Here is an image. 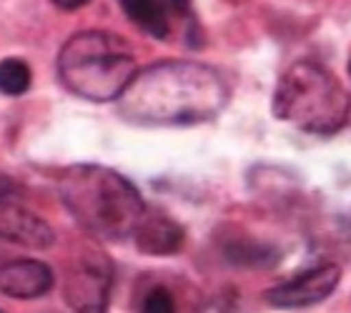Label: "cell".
Instances as JSON below:
<instances>
[{
	"instance_id": "4",
	"label": "cell",
	"mask_w": 351,
	"mask_h": 313,
	"mask_svg": "<svg viewBox=\"0 0 351 313\" xmlns=\"http://www.w3.org/2000/svg\"><path fill=\"white\" fill-rule=\"evenodd\" d=\"M351 98L334 75L311 60L284 71L274 90V113L304 133L329 136L346 123Z\"/></svg>"
},
{
	"instance_id": "6",
	"label": "cell",
	"mask_w": 351,
	"mask_h": 313,
	"mask_svg": "<svg viewBox=\"0 0 351 313\" xmlns=\"http://www.w3.org/2000/svg\"><path fill=\"white\" fill-rule=\"evenodd\" d=\"M341 281V268L337 263H322L316 268H308L286 284L274 286L266 293V301L278 308H304L322 303L337 291Z\"/></svg>"
},
{
	"instance_id": "2",
	"label": "cell",
	"mask_w": 351,
	"mask_h": 313,
	"mask_svg": "<svg viewBox=\"0 0 351 313\" xmlns=\"http://www.w3.org/2000/svg\"><path fill=\"white\" fill-rule=\"evenodd\" d=\"M60 198L88 234L103 240L133 236L143 218V198L128 178L103 166H71L60 178Z\"/></svg>"
},
{
	"instance_id": "3",
	"label": "cell",
	"mask_w": 351,
	"mask_h": 313,
	"mask_svg": "<svg viewBox=\"0 0 351 313\" xmlns=\"http://www.w3.org/2000/svg\"><path fill=\"white\" fill-rule=\"evenodd\" d=\"M58 73L71 93L106 103L125 93L138 75V68L125 40L101 30H86L63 45Z\"/></svg>"
},
{
	"instance_id": "14",
	"label": "cell",
	"mask_w": 351,
	"mask_h": 313,
	"mask_svg": "<svg viewBox=\"0 0 351 313\" xmlns=\"http://www.w3.org/2000/svg\"><path fill=\"white\" fill-rule=\"evenodd\" d=\"M53 5L60 8V10H78L88 3V0H51Z\"/></svg>"
},
{
	"instance_id": "12",
	"label": "cell",
	"mask_w": 351,
	"mask_h": 313,
	"mask_svg": "<svg viewBox=\"0 0 351 313\" xmlns=\"http://www.w3.org/2000/svg\"><path fill=\"white\" fill-rule=\"evenodd\" d=\"M141 311L146 313H173L176 311V301L171 296V291H166L163 286H156L146 293V299L141 303Z\"/></svg>"
},
{
	"instance_id": "1",
	"label": "cell",
	"mask_w": 351,
	"mask_h": 313,
	"mask_svg": "<svg viewBox=\"0 0 351 313\" xmlns=\"http://www.w3.org/2000/svg\"><path fill=\"white\" fill-rule=\"evenodd\" d=\"M228 101V86L201 63H158L133 78L121 95L123 116L136 123L189 125L208 121Z\"/></svg>"
},
{
	"instance_id": "9",
	"label": "cell",
	"mask_w": 351,
	"mask_h": 313,
	"mask_svg": "<svg viewBox=\"0 0 351 313\" xmlns=\"http://www.w3.org/2000/svg\"><path fill=\"white\" fill-rule=\"evenodd\" d=\"M56 284L51 266L33 258L10 261L0 268V293L15 301H33L51 291Z\"/></svg>"
},
{
	"instance_id": "5",
	"label": "cell",
	"mask_w": 351,
	"mask_h": 313,
	"mask_svg": "<svg viewBox=\"0 0 351 313\" xmlns=\"http://www.w3.org/2000/svg\"><path fill=\"white\" fill-rule=\"evenodd\" d=\"M110 263L101 253L83 255L66 281V301L73 311H103L110 291Z\"/></svg>"
},
{
	"instance_id": "8",
	"label": "cell",
	"mask_w": 351,
	"mask_h": 313,
	"mask_svg": "<svg viewBox=\"0 0 351 313\" xmlns=\"http://www.w3.org/2000/svg\"><path fill=\"white\" fill-rule=\"evenodd\" d=\"M125 18L148 36L166 40L173 23L189 15V0H118Z\"/></svg>"
},
{
	"instance_id": "10",
	"label": "cell",
	"mask_w": 351,
	"mask_h": 313,
	"mask_svg": "<svg viewBox=\"0 0 351 313\" xmlns=\"http://www.w3.org/2000/svg\"><path fill=\"white\" fill-rule=\"evenodd\" d=\"M136 246L146 255H173L181 251L186 234L173 218L163 213H143L141 223L133 231Z\"/></svg>"
},
{
	"instance_id": "15",
	"label": "cell",
	"mask_w": 351,
	"mask_h": 313,
	"mask_svg": "<svg viewBox=\"0 0 351 313\" xmlns=\"http://www.w3.org/2000/svg\"><path fill=\"white\" fill-rule=\"evenodd\" d=\"M349 73H351V63H349Z\"/></svg>"
},
{
	"instance_id": "7",
	"label": "cell",
	"mask_w": 351,
	"mask_h": 313,
	"mask_svg": "<svg viewBox=\"0 0 351 313\" xmlns=\"http://www.w3.org/2000/svg\"><path fill=\"white\" fill-rule=\"evenodd\" d=\"M0 238L25 248H51L56 234L43 218L15 203V196H0Z\"/></svg>"
},
{
	"instance_id": "13",
	"label": "cell",
	"mask_w": 351,
	"mask_h": 313,
	"mask_svg": "<svg viewBox=\"0 0 351 313\" xmlns=\"http://www.w3.org/2000/svg\"><path fill=\"white\" fill-rule=\"evenodd\" d=\"M0 196H18V183L5 173H0Z\"/></svg>"
},
{
	"instance_id": "11",
	"label": "cell",
	"mask_w": 351,
	"mask_h": 313,
	"mask_svg": "<svg viewBox=\"0 0 351 313\" xmlns=\"http://www.w3.org/2000/svg\"><path fill=\"white\" fill-rule=\"evenodd\" d=\"M33 83V71L25 60L5 58L0 63V93L23 95Z\"/></svg>"
}]
</instances>
